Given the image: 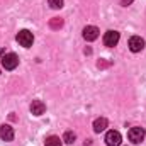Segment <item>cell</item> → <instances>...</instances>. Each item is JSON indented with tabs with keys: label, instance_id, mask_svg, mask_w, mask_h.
I'll use <instances>...</instances> for the list:
<instances>
[{
	"label": "cell",
	"instance_id": "obj_7",
	"mask_svg": "<svg viewBox=\"0 0 146 146\" xmlns=\"http://www.w3.org/2000/svg\"><path fill=\"white\" fill-rule=\"evenodd\" d=\"M99 37V29L95 26H87L83 29V39L85 41H95Z\"/></svg>",
	"mask_w": 146,
	"mask_h": 146
},
{
	"label": "cell",
	"instance_id": "obj_10",
	"mask_svg": "<svg viewBox=\"0 0 146 146\" xmlns=\"http://www.w3.org/2000/svg\"><path fill=\"white\" fill-rule=\"evenodd\" d=\"M107 124H109V122H107L106 117H99V119L94 121V131H95V133H102V131H106Z\"/></svg>",
	"mask_w": 146,
	"mask_h": 146
},
{
	"label": "cell",
	"instance_id": "obj_14",
	"mask_svg": "<svg viewBox=\"0 0 146 146\" xmlns=\"http://www.w3.org/2000/svg\"><path fill=\"white\" fill-rule=\"evenodd\" d=\"M51 9H61L63 7V0H48Z\"/></svg>",
	"mask_w": 146,
	"mask_h": 146
},
{
	"label": "cell",
	"instance_id": "obj_12",
	"mask_svg": "<svg viewBox=\"0 0 146 146\" xmlns=\"http://www.w3.org/2000/svg\"><path fill=\"white\" fill-rule=\"evenodd\" d=\"M75 139H76V136H75V133H72V131H66L65 136H63V141H65L66 145H73Z\"/></svg>",
	"mask_w": 146,
	"mask_h": 146
},
{
	"label": "cell",
	"instance_id": "obj_11",
	"mask_svg": "<svg viewBox=\"0 0 146 146\" xmlns=\"http://www.w3.org/2000/svg\"><path fill=\"white\" fill-rule=\"evenodd\" d=\"M61 141L63 139H60L58 136H49L46 138V146H61Z\"/></svg>",
	"mask_w": 146,
	"mask_h": 146
},
{
	"label": "cell",
	"instance_id": "obj_13",
	"mask_svg": "<svg viewBox=\"0 0 146 146\" xmlns=\"http://www.w3.org/2000/svg\"><path fill=\"white\" fill-rule=\"evenodd\" d=\"M49 26H51V29H60V27L63 26V21H61L60 17H54V19H51Z\"/></svg>",
	"mask_w": 146,
	"mask_h": 146
},
{
	"label": "cell",
	"instance_id": "obj_4",
	"mask_svg": "<svg viewBox=\"0 0 146 146\" xmlns=\"http://www.w3.org/2000/svg\"><path fill=\"white\" fill-rule=\"evenodd\" d=\"M121 141H122V136H121L119 131H114L112 129V131H109L106 134V145L107 146H119Z\"/></svg>",
	"mask_w": 146,
	"mask_h": 146
},
{
	"label": "cell",
	"instance_id": "obj_5",
	"mask_svg": "<svg viewBox=\"0 0 146 146\" xmlns=\"http://www.w3.org/2000/svg\"><path fill=\"white\" fill-rule=\"evenodd\" d=\"M129 49L133 51V53H139L143 48H145V39L141 36H133L131 39H129Z\"/></svg>",
	"mask_w": 146,
	"mask_h": 146
},
{
	"label": "cell",
	"instance_id": "obj_6",
	"mask_svg": "<svg viewBox=\"0 0 146 146\" xmlns=\"http://www.w3.org/2000/svg\"><path fill=\"white\" fill-rule=\"evenodd\" d=\"M119 33L117 31H107L106 34H104V44L107 46V48H114L117 42H119Z\"/></svg>",
	"mask_w": 146,
	"mask_h": 146
},
{
	"label": "cell",
	"instance_id": "obj_9",
	"mask_svg": "<svg viewBox=\"0 0 146 146\" xmlns=\"http://www.w3.org/2000/svg\"><path fill=\"white\" fill-rule=\"evenodd\" d=\"M31 112H33L34 115H42V114L46 112L44 102H42V100H33V104H31Z\"/></svg>",
	"mask_w": 146,
	"mask_h": 146
},
{
	"label": "cell",
	"instance_id": "obj_3",
	"mask_svg": "<svg viewBox=\"0 0 146 146\" xmlns=\"http://www.w3.org/2000/svg\"><path fill=\"white\" fill-rule=\"evenodd\" d=\"M146 133L143 127H131L129 129V133H127V138H129V141H133L134 145H138V143H141L143 139H145Z\"/></svg>",
	"mask_w": 146,
	"mask_h": 146
},
{
	"label": "cell",
	"instance_id": "obj_2",
	"mask_svg": "<svg viewBox=\"0 0 146 146\" xmlns=\"http://www.w3.org/2000/svg\"><path fill=\"white\" fill-rule=\"evenodd\" d=\"M17 65H19V58H17V54H14V53H7V54H3V58H2V66H3L5 70H15Z\"/></svg>",
	"mask_w": 146,
	"mask_h": 146
},
{
	"label": "cell",
	"instance_id": "obj_1",
	"mask_svg": "<svg viewBox=\"0 0 146 146\" xmlns=\"http://www.w3.org/2000/svg\"><path fill=\"white\" fill-rule=\"evenodd\" d=\"M17 42H19L21 46H24V48H31L33 42H34V36H33V33L27 31V29L19 31V34H17Z\"/></svg>",
	"mask_w": 146,
	"mask_h": 146
},
{
	"label": "cell",
	"instance_id": "obj_8",
	"mask_svg": "<svg viewBox=\"0 0 146 146\" xmlns=\"http://www.w3.org/2000/svg\"><path fill=\"white\" fill-rule=\"evenodd\" d=\"M0 138H2L3 141H12V139H14V129H12L9 124H3V126L0 127Z\"/></svg>",
	"mask_w": 146,
	"mask_h": 146
},
{
	"label": "cell",
	"instance_id": "obj_15",
	"mask_svg": "<svg viewBox=\"0 0 146 146\" xmlns=\"http://www.w3.org/2000/svg\"><path fill=\"white\" fill-rule=\"evenodd\" d=\"M121 3H122L124 7H127V5H131V3H133V0H121Z\"/></svg>",
	"mask_w": 146,
	"mask_h": 146
}]
</instances>
